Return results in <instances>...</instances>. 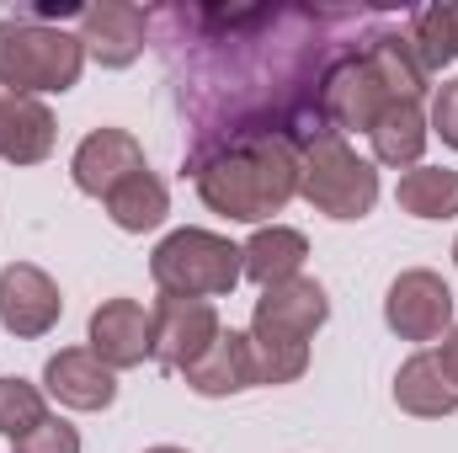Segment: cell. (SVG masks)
Returning a JSON list of instances; mask_svg holds the SVG:
<instances>
[{"instance_id": "cell-19", "label": "cell", "mask_w": 458, "mask_h": 453, "mask_svg": "<svg viewBox=\"0 0 458 453\" xmlns=\"http://www.w3.org/2000/svg\"><path fill=\"white\" fill-rule=\"evenodd\" d=\"M304 256H310V240H304V229H293V225H261L245 245H240L245 278L261 283V288L299 278V272H304Z\"/></svg>"}, {"instance_id": "cell-25", "label": "cell", "mask_w": 458, "mask_h": 453, "mask_svg": "<svg viewBox=\"0 0 458 453\" xmlns=\"http://www.w3.org/2000/svg\"><path fill=\"white\" fill-rule=\"evenodd\" d=\"M11 453H81V432L64 416H48L43 427H32L27 438H16Z\"/></svg>"}, {"instance_id": "cell-16", "label": "cell", "mask_w": 458, "mask_h": 453, "mask_svg": "<svg viewBox=\"0 0 458 453\" xmlns=\"http://www.w3.org/2000/svg\"><path fill=\"white\" fill-rule=\"evenodd\" d=\"M192 395L225 400L240 389H256V357H250V331H219V341L182 373Z\"/></svg>"}, {"instance_id": "cell-10", "label": "cell", "mask_w": 458, "mask_h": 453, "mask_svg": "<svg viewBox=\"0 0 458 453\" xmlns=\"http://www.w3.org/2000/svg\"><path fill=\"white\" fill-rule=\"evenodd\" d=\"M331 321V299L320 288V278H288V283H272L261 288L256 310H250V331L256 337H283V341H315V331Z\"/></svg>"}, {"instance_id": "cell-24", "label": "cell", "mask_w": 458, "mask_h": 453, "mask_svg": "<svg viewBox=\"0 0 458 453\" xmlns=\"http://www.w3.org/2000/svg\"><path fill=\"white\" fill-rule=\"evenodd\" d=\"M250 357H256V384L277 389L310 373V346L304 341H283V337H256L250 331Z\"/></svg>"}, {"instance_id": "cell-27", "label": "cell", "mask_w": 458, "mask_h": 453, "mask_svg": "<svg viewBox=\"0 0 458 453\" xmlns=\"http://www.w3.org/2000/svg\"><path fill=\"white\" fill-rule=\"evenodd\" d=\"M437 363H443V373H448V379L458 384V326L448 331V337H443V346H437Z\"/></svg>"}, {"instance_id": "cell-17", "label": "cell", "mask_w": 458, "mask_h": 453, "mask_svg": "<svg viewBox=\"0 0 458 453\" xmlns=\"http://www.w3.org/2000/svg\"><path fill=\"white\" fill-rule=\"evenodd\" d=\"M394 406L405 416H421V422H437V416H454L458 411V384L443 373L437 352H416L400 363L394 373Z\"/></svg>"}, {"instance_id": "cell-18", "label": "cell", "mask_w": 458, "mask_h": 453, "mask_svg": "<svg viewBox=\"0 0 458 453\" xmlns=\"http://www.w3.org/2000/svg\"><path fill=\"white\" fill-rule=\"evenodd\" d=\"M427 139H432V123L421 113V102H389L384 113L373 117V128H368L373 160H378V166H394V171L421 166Z\"/></svg>"}, {"instance_id": "cell-28", "label": "cell", "mask_w": 458, "mask_h": 453, "mask_svg": "<svg viewBox=\"0 0 458 453\" xmlns=\"http://www.w3.org/2000/svg\"><path fill=\"white\" fill-rule=\"evenodd\" d=\"M144 453H192V449H176V443H155V449H144Z\"/></svg>"}, {"instance_id": "cell-7", "label": "cell", "mask_w": 458, "mask_h": 453, "mask_svg": "<svg viewBox=\"0 0 458 453\" xmlns=\"http://www.w3.org/2000/svg\"><path fill=\"white\" fill-rule=\"evenodd\" d=\"M384 326L400 341H437L454 331V288L432 267H411L384 294Z\"/></svg>"}, {"instance_id": "cell-9", "label": "cell", "mask_w": 458, "mask_h": 453, "mask_svg": "<svg viewBox=\"0 0 458 453\" xmlns=\"http://www.w3.org/2000/svg\"><path fill=\"white\" fill-rule=\"evenodd\" d=\"M59 315H64V294L43 267H32V261L0 267V331L5 337L38 341L59 326Z\"/></svg>"}, {"instance_id": "cell-23", "label": "cell", "mask_w": 458, "mask_h": 453, "mask_svg": "<svg viewBox=\"0 0 458 453\" xmlns=\"http://www.w3.org/2000/svg\"><path fill=\"white\" fill-rule=\"evenodd\" d=\"M43 422H48V395H43L32 379L5 373V379H0V432L16 443V438H27V432L43 427Z\"/></svg>"}, {"instance_id": "cell-6", "label": "cell", "mask_w": 458, "mask_h": 453, "mask_svg": "<svg viewBox=\"0 0 458 453\" xmlns=\"http://www.w3.org/2000/svg\"><path fill=\"white\" fill-rule=\"evenodd\" d=\"M299 198L342 225L368 219L378 203V171L346 144V133H320L299 150Z\"/></svg>"}, {"instance_id": "cell-5", "label": "cell", "mask_w": 458, "mask_h": 453, "mask_svg": "<svg viewBox=\"0 0 458 453\" xmlns=\"http://www.w3.org/2000/svg\"><path fill=\"white\" fill-rule=\"evenodd\" d=\"M149 278L160 294L176 299H225L240 288L245 261L240 245L214 229H171L155 251H149Z\"/></svg>"}, {"instance_id": "cell-22", "label": "cell", "mask_w": 458, "mask_h": 453, "mask_svg": "<svg viewBox=\"0 0 458 453\" xmlns=\"http://www.w3.org/2000/svg\"><path fill=\"white\" fill-rule=\"evenodd\" d=\"M405 32H411L416 59L427 64V75L448 70V64L458 59V0H443V5H421V11H411Z\"/></svg>"}, {"instance_id": "cell-13", "label": "cell", "mask_w": 458, "mask_h": 453, "mask_svg": "<svg viewBox=\"0 0 458 453\" xmlns=\"http://www.w3.org/2000/svg\"><path fill=\"white\" fill-rule=\"evenodd\" d=\"M43 395L64 411H107L117 400V373L91 346H64L43 363Z\"/></svg>"}, {"instance_id": "cell-29", "label": "cell", "mask_w": 458, "mask_h": 453, "mask_svg": "<svg viewBox=\"0 0 458 453\" xmlns=\"http://www.w3.org/2000/svg\"><path fill=\"white\" fill-rule=\"evenodd\" d=\"M454 267H458V240H454Z\"/></svg>"}, {"instance_id": "cell-2", "label": "cell", "mask_w": 458, "mask_h": 453, "mask_svg": "<svg viewBox=\"0 0 458 453\" xmlns=\"http://www.w3.org/2000/svg\"><path fill=\"white\" fill-rule=\"evenodd\" d=\"M427 86H432V75L416 59L411 32L378 21L342 64L326 75L320 113H326L331 133H368L373 117L384 113L389 102H421Z\"/></svg>"}, {"instance_id": "cell-1", "label": "cell", "mask_w": 458, "mask_h": 453, "mask_svg": "<svg viewBox=\"0 0 458 453\" xmlns=\"http://www.w3.org/2000/svg\"><path fill=\"white\" fill-rule=\"evenodd\" d=\"M378 11H310V5H160L149 27L160 32V54L182 117L192 128L187 166L225 150L234 139L277 133L288 144H310L326 128L320 91L326 75L378 27Z\"/></svg>"}, {"instance_id": "cell-21", "label": "cell", "mask_w": 458, "mask_h": 453, "mask_svg": "<svg viewBox=\"0 0 458 453\" xmlns=\"http://www.w3.org/2000/svg\"><path fill=\"white\" fill-rule=\"evenodd\" d=\"M171 214V192L155 171H139L128 176L117 192H107V219H113L123 235H144V229H160Z\"/></svg>"}, {"instance_id": "cell-26", "label": "cell", "mask_w": 458, "mask_h": 453, "mask_svg": "<svg viewBox=\"0 0 458 453\" xmlns=\"http://www.w3.org/2000/svg\"><path fill=\"white\" fill-rule=\"evenodd\" d=\"M427 123H432V133H437L448 150H458V81H443V86H437Z\"/></svg>"}, {"instance_id": "cell-3", "label": "cell", "mask_w": 458, "mask_h": 453, "mask_svg": "<svg viewBox=\"0 0 458 453\" xmlns=\"http://www.w3.org/2000/svg\"><path fill=\"white\" fill-rule=\"evenodd\" d=\"M198 182V198L234 225H267L299 198V144L261 133V139H234L225 150L203 155L187 166Z\"/></svg>"}, {"instance_id": "cell-8", "label": "cell", "mask_w": 458, "mask_h": 453, "mask_svg": "<svg viewBox=\"0 0 458 453\" xmlns=\"http://www.w3.org/2000/svg\"><path fill=\"white\" fill-rule=\"evenodd\" d=\"M219 310L214 299H176V294H160V304L149 310V341H155V363L171 368V373H187L214 341H219Z\"/></svg>"}, {"instance_id": "cell-15", "label": "cell", "mask_w": 458, "mask_h": 453, "mask_svg": "<svg viewBox=\"0 0 458 453\" xmlns=\"http://www.w3.org/2000/svg\"><path fill=\"white\" fill-rule=\"evenodd\" d=\"M54 113L38 97H11L0 91V160L5 166H43L54 155Z\"/></svg>"}, {"instance_id": "cell-11", "label": "cell", "mask_w": 458, "mask_h": 453, "mask_svg": "<svg viewBox=\"0 0 458 453\" xmlns=\"http://www.w3.org/2000/svg\"><path fill=\"white\" fill-rule=\"evenodd\" d=\"M139 171H149V166H144V144L128 128H91L70 155V182L102 203H107V192H117Z\"/></svg>"}, {"instance_id": "cell-14", "label": "cell", "mask_w": 458, "mask_h": 453, "mask_svg": "<svg viewBox=\"0 0 458 453\" xmlns=\"http://www.w3.org/2000/svg\"><path fill=\"white\" fill-rule=\"evenodd\" d=\"M86 346H91L113 373L139 368V363L155 352V341H149V310H144L139 299H102V304L91 310Z\"/></svg>"}, {"instance_id": "cell-12", "label": "cell", "mask_w": 458, "mask_h": 453, "mask_svg": "<svg viewBox=\"0 0 458 453\" xmlns=\"http://www.w3.org/2000/svg\"><path fill=\"white\" fill-rule=\"evenodd\" d=\"M144 38H149V11H139V5H128V0H97V5L81 11L86 59H97L102 70H128V64H139Z\"/></svg>"}, {"instance_id": "cell-4", "label": "cell", "mask_w": 458, "mask_h": 453, "mask_svg": "<svg viewBox=\"0 0 458 453\" xmlns=\"http://www.w3.org/2000/svg\"><path fill=\"white\" fill-rule=\"evenodd\" d=\"M86 43L81 32L48 27L43 16H0V91L11 97H64L81 86Z\"/></svg>"}, {"instance_id": "cell-20", "label": "cell", "mask_w": 458, "mask_h": 453, "mask_svg": "<svg viewBox=\"0 0 458 453\" xmlns=\"http://www.w3.org/2000/svg\"><path fill=\"white\" fill-rule=\"evenodd\" d=\"M394 203L411 219H427V225L458 219V171H448V166H411V171H400Z\"/></svg>"}]
</instances>
